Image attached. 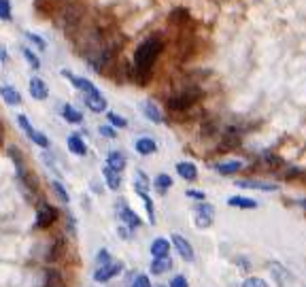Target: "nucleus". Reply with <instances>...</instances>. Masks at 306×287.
I'll return each mask as SVG.
<instances>
[{
  "label": "nucleus",
  "mask_w": 306,
  "mask_h": 287,
  "mask_svg": "<svg viewBox=\"0 0 306 287\" xmlns=\"http://www.w3.org/2000/svg\"><path fill=\"white\" fill-rule=\"evenodd\" d=\"M162 51H164V40L159 36H147L134 51V68L136 70H153Z\"/></svg>",
  "instance_id": "1"
},
{
  "label": "nucleus",
  "mask_w": 306,
  "mask_h": 287,
  "mask_svg": "<svg viewBox=\"0 0 306 287\" xmlns=\"http://www.w3.org/2000/svg\"><path fill=\"white\" fill-rule=\"evenodd\" d=\"M202 96H204L202 88H200L198 83H192V85H187V88H183L181 92H177L174 96H170L166 107L172 113H185V111L192 109L194 105H198Z\"/></svg>",
  "instance_id": "2"
},
{
  "label": "nucleus",
  "mask_w": 306,
  "mask_h": 287,
  "mask_svg": "<svg viewBox=\"0 0 306 287\" xmlns=\"http://www.w3.org/2000/svg\"><path fill=\"white\" fill-rule=\"evenodd\" d=\"M83 17H85V7L81 3H68L60 9V22L68 32L77 30L79 24L83 22Z\"/></svg>",
  "instance_id": "3"
},
{
  "label": "nucleus",
  "mask_w": 306,
  "mask_h": 287,
  "mask_svg": "<svg viewBox=\"0 0 306 287\" xmlns=\"http://www.w3.org/2000/svg\"><path fill=\"white\" fill-rule=\"evenodd\" d=\"M121 270H124V264L119 260H111L109 264L105 266H98L94 270V281L96 283H109L111 279H115L117 275H121Z\"/></svg>",
  "instance_id": "4"
},
{
  "label": "nucleus",
  "mask_w": 306,
  "mask_h": 287,
  "mask_svg": "<svg viewBox=\"0 0 306 287\" xmlns=\"http://www.w3.org/2000/svg\"><path fill=\"white\" fill-rule=\"evenodd\" d=\"M115 211H117V217L121 219V223L130 230H134V228H140L142 225V219L138 217V215L128 207L126 200H117V207H115Z\"/></svg>",
  "instance_id": "5"
},
{
  "label": "nucleus",
  "mask_w": 306,
  "mask_h": 287,
  "mask_svg": "<svg viewBox=\"0 0 306 287\" xmlns=\"http://www.w3.org/2000/svg\"><path fill=\"white\" fill-rule=\"evenodd\" d=\"M57 209L55 207H51V204H47V202H43L40 207H38V213H36V228L38 230H47V228H51L55 221H57Z\"/></svg>",
  "instance_id": "6"
},
{
  "label": "nucleus",
  "mask_w": 306,
  "mask_h": 287,
  "mask_svg": "<svg viewBox=\"0 0 306 287\" xmlns=\"http://www.w3.org/2000/svg\"><path fill=\"white\" fill-rule=\"evenodd\" d=\"M170 245L177 249V253L181 255V260H185V262H194V260H196V253H194L192 242H189L185 236H181V234H172Z\"/></svg>",
  "instance_id": "7"
},
{
  "label": "nucleus",
  "mask_w": 306,
  "mask_h": 287,
  "mask_svg": "<svg viewBox=\"0 0 306 287\" xmlns=\"http://www.w3.org/2000/svg\"><path fill=\"white\" fill-rule=\"evenodd\" d=\"M62 75L66 77V79H70V83L75 85V90H79V92H83L85 96L87 94H98L100 90L96 88V85L90 81V79H85V77H77V75H72V73H68V70H62Z\"/></svg>",
  "instance_id": "8"
},
{
  "label": "nucleus",
  "mask_w": 306,
  "mask_h": 287,
  "mask_svg": "<svg viewBox=\"0 0 306 287\" xmlns=\"http://www.w3.org/2000/svg\"><path fill=\"white\" fill-rule=\"evenodd\" d=\"M236 188L257 190V192H276V190H279V185L266 183V181H257V179H240V181H236Z\"/></svg>",
  "instance_id": "9"
},
{
  "label": "nucleus",
  "mask_w": 306,
  "mask_h": 287,
  "mask_svg": "<svg viewBox=\"0 0 306 287\" xmlns=\"http://www.w3.org/2000/svg\"><path fill=\"white\" fill-rule=\"evenodd\" d=\"M140 109H142V115H145V117H147L151 124H162V121H164L162 109L155 105V100H145V102L140 105Z\"/></svg>",
  "instance_id": "10"
},
{
  "label": "nucleus",
  "mask_w": 306,
  "mask_h": 287,
  "mask_svg": "<svg viewBox=\"0 0 306 287\" xmlns=\"http://www.w3.org/2000/svg\"><path fill=\"white\" fill-rule=\"evenodd\" d=\"M213 170H215V172H219L221 177H232V175H236V172L242 170V162H240V160L217 162V164H213Z\"/></svg>",
  "instance_id": "11"
},
{
  "label": "nucleus",
  "mask_w": 306,
  "mask_h": 287,
  "mask_svg": "<svg viewBox=\"0 0 306 287\" xmlns=\"http://www.w3.org/2000/svg\"><path fill=\"white\" fill-rule=\"evenodd\" d=\"M228 207L232 209H242V211H255L259 207L257 200L249 198V196H230L228 198Z\"/></svg>",
  "instance_id": "12"
},
{
  "label": "nucleus",
  "mask_w": 306,
  "mask_h": 287,
  "mask_svg": "<svg viewBox=\"0 0 306 287\" xmlns=\"http://www.w3.org/2000/svg\"><path fill=\"white\" fill-rule=\"evenodd\" d=\"M168 22H170V26H177L179 32L192 26V17H189V13L185 9H174L168 15Z\"/></svg>",
  "instance_id": "13"
},
{
  "label": "nucleus",
  "mask_w": 306,
  "mask_h": 287,
  "mask_svg": "<svg viewBox=\"0 0 306 287\" xmlns=\"http://www.w3.org/2000/svg\"><path fill=\"white\" fill-rule=\"evenodd\" d=\"M107 166L109 168H113L115 172H121L126 170V166H128V160H126V155H124V151H119V149H115V151H111L109 155H107Z\"/></svg>",
  "instance_id": "14"
},
{
  "label": "nucleus",
  "mask_w": 306,
  "mask_h": 287,
  "mask_svg": "<svg viewBox=\"0 0 306 287\" xmlns=\"http://www.w3.org/2000/svg\"><path fill=\"white\" fill-rule=\"evenodd\" d=\"M30 96H32L34 100H47L49 88H47V83L43 81L40 77H32V79H30Z\"/></svg>",
  "instance_id": "15"
},
{
  "label": "nucleus",
  "mask_w": 306,
  "mask_h": 287,
  "mask_svg": "<svg viewBox=\"0 0 306 287\" xmlns=\"http://www.w3.org/2000/svg\"><path fill=\"white\" fill-rule=\"evenodd\" d=\"M83 100H85V107L90 109L92 113H102V111H107V98L102 96L100 92H98V94H87Z\"/></svg>",
  "instance_id": "16"
},
{
  "label": "nucleus",
  "mask_w": 306,
  "mask_h": 287,
  "mask_svg": "<svg viewBox=\"0 0 306 287\" xmlns=\"http://www.w3.org/2000/svg\"><path fill=\"white\" fill-rule=\"evenodd\" d=\"M177 175L181 177V179H185V181H196L198 179V168H196V164L194 162H177Z\"/></svg>",
  "instance_id": "17"
},
{
  "label": "nucleus",
  "mask_w": 306,
  "mask_h": 287,
  "mask_svg": "<svg viewBox=\"0 0 306 287\" xmlns=\"http://www.w3.org/2000/svg\"><path fill=\"white\" fill-rule=\"evenodd\" d=\"M102 177H105L107 188L111 192H119L121 190V175H119V172H115L113 168L105 166V168H102Z\"/></svg>",
  "instance_id": "18"
},
{
  "label": "nucleus",
  "mask_w": 306,
  "mask_h": 287,
  "mask_svg": "<svg viewBox=\"0 0 306 287\" xmlns=\"http://www.w3.org/2000/svg\"><path fill=\"white\" fill-rule=\"evenodd\" d=\"M66 145H68V151H72L75 155H79V157H83V155H87V145H85V140L75 132V134H70L68 138H66Z\"/></svg>",
  "instance_id": "19"
},
{
  "label": "nucleus",
  "mask_w": 306,
  "mask_h": 287,
  "mask_svg": "<svg viewBox=\"0 0 306 287\" xmlns=\"http://www.w3.org/2000/svg\"><path fill=\"white\" fill-rule=\"evenodd\" d=\"M9 155H11V160L15 162V168H17V177H19V181H24L30 172H28V168H26V162H24V155H22V151L17 149V147H11L9 149Z\"/></svg>",
  "instance_id": "20"
},
{
  "label": "nucleus",
  "mask_w": 306,
  "mask_h": 287,
  "mask_svg": "<svg viewBox=\"0 0 306 287\" xmlns=\"http://www.w3.org/2000/svg\"><path fill=\"white\" fill-rule=\"evenodd\" d=\"M151 188H153L159 196H166V194H168V190L172 188V179H170V175H166V172H159V175L153 179Z\"/></svg>",
  "instance_id": "21"
},
{
  "label": "nucleus",
  "mask_w": 306,
  "mask_h": 287,
  "mask_svg": "<svg viewBox=\"0 0 306 287\" xmlns=\"http://www.w3.org/2000/svg\"><path fill=\"white\" fill-rule=\"evenodd\" d=\"M134 149H136L140 155H153V153L157 151V142H155L153 138H149V136H142V138L136 140Z\"/></svg>",
  "instance_id": "22"
},
{
  "label": "nucleus",
  "mask_w": 306,
  "mask_h": 287,
  "mask_svg": "<svg viewBox=\"0 0 306 287\" xmlns=\"http://www.w3.org/2000/svg\"><path fill=\"white\" fill-rule=\"evenodd\" d=\"M170 240H166V238H155L153 242H151V255L153 257H168V253H170Z\"/></svg>",
  "instance_id": "23"
},
{
  "label": "nucleus",
  "mask_w": 306,
  "mask_h": 287,
  "mask_svg": "<svg viewBox=\"0 0 306 287\" xmlns=\"http://www.w3.org/2000/svg\"><path fill=\"white\" fill-rule=\"evenodd\" d=\"M149 270L151 275H166L168 270H172V260L170 257H153Z\"/></svg>",
  "instance_id": "24"
},
{
  "label": "nucleus",
  "mask_w": 306,
  "mask_h": 287,
  "mask_svg": "<svg viewBox=\"0 0 306 287\" xmlns=\"http://www.w3.org/2000/svg\"><path fill=\"white\" fill-rule=\"evenodd\" d=\"M149 188H151L149 177L145 175L142 170H136V175H134V190H136V194H147Z\"/></svg>",
  "instance_id": "25"
},
{
  "label": "nucleus",
  "mask_w": 306,
  "mask_h": 287,
  "mask_svg": "<svg viewBox=\"0 0 306 287\" xmlns=\"http://www.w3.org/2000/svg\"><path fill=\"white\" fill-rule=\"evenodd\" d=\"M0 96H3L5 102L11 105V107H15V105L22 102V94L15 88H0Z\"/></svg>",
  "instance_id": "26"
},
{
  "label": "nucleus",
  "mask_w": 306,
  "mask_h": 287,
  "mask_svg": "<svg viewBox=\"0 0 306 287\" xmlns=\"http://www.w3.org/2000/svg\"><path fill=\"white\" fill-rule=\"evenodd\" d=\"M62 117H64L68 124H81V121H83L81 111H77L72 105H64V109H62Z\"/></svg>",
  "instance_id": "27"
},
{
  "label": "nucleus",
  "mask_w": 306,
  "mask_h": 287,
  "mask_svg": "<svg viewBox=\"0 0 306 287\" xmlns=\"http://www.w3.org/2000/svg\"><path fill=\"white\" fill-rule=\"evenodd\" d=\"M45 277H47V285H45V287H64L62 275H60V272H57V270L49 268V270L45 272Z\"/></svg>",
  "instance_id": "28"
},
{
  "label": "nucleus",
  "mask_w": 306,
  "mask_h": 287,
  "mask_svg": "<svg viewBox=\"0 0 306 287\" xmlns=\"http://www.w3.org/2000/svg\"><path fill=\"white\" fill-rule=\"evenodd\" d=\"M107 119H109V126H113L115 130H117V128H128V119L121 117V115L115 113V111H109V113H107Z\"/></svg>",
  "instance_id": "29"
},
{
  "label": "nucleus",
  "mask_w": 306,
  "mask_h": 287,
  "mask_svg": "<svg viewBox=\"0 0 306 287\" xmlns=\"http://www.w3.org/2000/svg\"><path fill=\"white\" fill-rule=\"evenodd\" d=\"M219 132V124H217V119H207L202 124V130H200V134L207 138V136H213V134H217Z\"/></svg>",
  "instance_id": "30"
},
{
  "label": "nucleus",
  "mask_w": 306,
  "mask_h": 287,
  "mask_svg": "<svg viewBox=\"0 0 306 287\" xmlns=\"http://www.w3.org/2000/svg\"><path fill=\"white\" fill-rule=\"evenodd\" d=\"M140 200H142V204L145 209H147V217H149V223L155 225V209H153V200L149 198V194H138Z\"/></svg>",
  "instance_id": "31"
},
{
  "label": "nucleus",
  "mask_w": 306,
  "mask_h": 287,
  "mask_svg": "<svg viewBox=\"0 0 306 287\" xmlns=\"http://www.w3.org/2000/svg\"><path fill=\"white\" fill-rule=\"evenodd\" d=\"M62 251H64V238H55L53 247L49 249V255H47V260H49V262H55L57 257H62Z\"/></svg>",
  "instance_id": "32"
},
{
  "label": "nucleus",
  "mask_w": 306,
  "mask_h": 287,
  "mask_svg": "<svg viewBox=\"0 0 306 287\" xmlns=\"http://www.w3.org/2000/svg\"><path fill=\"white\" fill-rule=\"evenodd\" d=\"M51 188H53V192H55L57 200H60L62 204H68V202H70V198H68V192L64 190V185H62L60 181H53V183H51Z\"/></svg>",
  "instance_id": "33"
},
{
  "label": "nucleus",
  "mask_w": 306,
  "mask_h": 287,
  "mask_svg": "<svg viewBox=\"0 0 306 287\" xmlns=\"http://www.w3.org/2000/svg\"><path fill=\"white\" fill-rule=\"evenodd\" d=\"M194 225L200 228V230H207L213 225V217L209 215H202V213H194Z\"/></svg>",
  "instance_id": "34"
},
{
  "label": "nucleus",
  "mask_w": 306,
  "mask_h": 287,
  "mask_svg": "<svg viewBox=\"0 0 306 287\" xmlns=\"http://www.w3.org/2000/svg\"><path fill=\"white\" fill-rule=\"evenodd\" d=\"M22 53H24V57H26V62L30 64L34 70H38L40 68V60H38V55L32 51V49H28V47H22Z\"/></svg>",
  "instance_id": "35"
},
{
  "label": "nucleus",
  "mask_w": 306,
  "mask_h": 287,
  "mask_svg": "<svg viewBox=\"0 0 306 287\" xmlns=\"http://www.w3.org/2000/svg\"><path fill=\"white\" fill-rule=\"evenodd\" d=\"M28 138H30L32 142H34V145H38L40 149H49V138L45 136V134H43V132H38V130H34L30 136H28Z\"/></svg>",
  "instance_id": "36"
},
{
  "label": "nucleus",
  "mask_w": 306,
  "mask_h": 287,
  "mask_svg": "<svg viewBox=\"0 0 306 287\" xmlns=\"http://www.w3.org/2000/svg\"><path fill=\"white\" fill-rule=\"evenodd\" d=\"M194 213H202V215H209V217H215V207L211 204V202H198L196 207H194Z\"/></svg>",
  "instance_id": "37"
},
{
  "label": "nucleus",
  "mask_w": 306,
  "mask_h": 287,
  "mask_svg": "<svg viewBox=\"0 0 306 287\" xmlns=\"http://www.w3.org/2000/svg\"><path fill=\"white\" fill-rule=\"evenodd\" d=\"M11 3L9 0H0V19H5V22H11Z\"/></svg>",
  "instance_id": "38"
},
{
  "label": "nucleus",
  "mask_w": 306,
  "mask_h": 287,
  "mask_svg": "<svg viewBox=\"0 0 306 287\" xmlns=\"http://www.w3.org/2000/svg\"><path fill=\"white\" fill-rule=\"evenodd\" d=\"M26 38L32 43V45H36L38 49H47V43H45V38H40L38 34H34V32H26Z\"/></svg>",
  "instance_id": "39"
},
{
  "label": "nucleus",
  "mask_w": 306,
  "mask_h": 287,
  "mask_svg": "<svg viewBox=\"0 0 306 287\" xmlns=\"http://www.w3.org/2000/svg\"><path fill=\"white\" fill-rule=\"evenodd\" d=\"M242 287H268V283L261 277H249L242 281Z\"/></svg>",
  "instance_id": "40"
},
{
  "label": "nucleus",
  "mask_w": 306,
  "mask_h": 287,
  "mask_svg": "<svg viewBox=\"0 0 306 287\" xmlns=\"http://www.w3.org/2000/svg\"><path fill=\"white\" fill-rule=\"evenodd\" d=\"M17 124H19V128H22V130H24L28 136H30V134L34 132V128L30 126V121H28L26 115H17Z\"/></svg>",
  "instance_id": "41"
},
{
  "label": "nucleus",
  "mask_w": 306,
  "mask_h": 287,
  "mask_svg": "<svg viewBox=\"0 0 306 287\" xmlns=\"http://www.w3.org/2000/svg\"><path fill=\"white\" fill-rule=\"evenodd\" d=\"M111 260H113L111 253H109L107 249H100L98 255H96V266H105V264H109Z\"/></svg>",
  "instance_id": "42"
},
{
  "label": "nucleus",
  "mask_w": 306,
  "mask_h": 287,
  "mask_svg": "<svg viewBox=\"0 0 306 287\" xmlns=\"http://www.w3.org/2000/svg\"><path fill=\"white\" fill-rule=\"evenodd\" d=\"M130 287H151V279L147 275H136Z\"/></svg>",
  "instance_id": "43"
},
{
  "label": "nucleus",
  "mask_w": 306,
  "mask_h": 287,
  "mask_svg": "<svg viewBox=\"0 0 306 287\" xmlns=\"http://www.w3.org/2000/svg\"><path fill=\"white\" fill-rule=\"evenodd\" d=\"M98 132L105 136V138H117V130H115L113 126H100V128H98Z\"/></svg>",
  "instance_id": "44"
},
{
  "label": "nucleus",
  "mask_w": 306,
  "mask_h": 287,
  "mask_svg": "<svg viewBox=\"0 0 306 287\" xmlns=\"http://www.w3.org/2000/svg\"><path fill=\"white\" fill-rule=\"evenodd\" d=\"M168 287H189V283H187V279L183 275H177V277H172Z\"/></svg>",
  "instance_id": "45"
},
{
  "label": "nucleus",
  "mask_w": 306,
  "mask_h": 287,
  "mask_svg": "<svg viewBox=\"0 0 306 287\" xmlns=\"http://www.w3.org/2000/svg\"><path fill=\"white\" fill-rule=\"evenodd\" d=\"M185 196H187V198H192V200H200V202H202V200H207V194L200 192V190H187Z\"/></svg>",
  "instance_id": "46"
},
{
  "label": "nucleus",
  "mask_w": 306,
  "mask_h": 287,
  "mask_svg": "<svg viewBox=\"0 0 306 287\" xmlns=\"http://www.w3.org/2000/svg\"><path fill=\"white\" fill-rule=\"evenodd\" d=\"M66 228H68V234L70 236H75V232H77V228H75V217L68 213V217H66Z\"/></svg>",
  "instance_id": "47"
},
{
  "label": "nucleus",
  "mask_w": 306,
  "mask_h": 287,
  "mask_svg": "<svg viewBox=\"0 0 306 287\" xmlns=\"http://www.w3.org/2000/svg\"><path fill=\"white\" fill-rule=\"evenodd\" d=\"M130 234H132V232H130V228H126V225H121L119 228V236L126 240V238H130Z\"/></svg>",
  "instance_id": "48"
},
{
  "label": "nucleus",
  "mask_w": 306,
  "mask_h": 287,
  "mask_svg": "<svg viewBox=\"0 0 306 287\" xmlns=\"http://www.w3.org/2000/svg\"><path fill=\"white\" fill-rule=\"evenodd\" d=\"M238 264H240V266H242L244 270H247V268H249V266H251L249 262H244V260H242V257H238Z\"/></svg>",
  "instance_id": "49"
},
{
  "label": "nucleus",
  "mask_w": 306,
  "mask_h": 287,
  "mask_svg": "<svg viewBox=\"0 0 306 287\" xmlns=\"http://www.w3.org/2000/svg\"><path fill=\"white\" fill-rule=\"evenodd\" d=\"M0 60H7V51H5V47H0Z\"/></svg>",
  "instance_id": "50"
},
{
  "label": "nucleus",
  "mask_w": 306,
  "mask_h": 287,
  "mask_svg": "<svg viewBox=\"0 0 306 287\" xmlns=\"http://www.w3.org/2000/svg\"><path fill=\"white\" fill-rule=\"evenodd\" d=\"M0 147H3V128H0Z\"/></svg>",
  "instance_id": "51"
},
{
  "label": "nucleus",
  "mask_w": 306,
  "mask_h": 287,
  "mask_svg": "<svg viewBox=\"0 0 306 287\" xmlns=\"http://www.w3.org/2000/svg\"><path fill=\"white\" fill-rule=\"evenodd\" d=\"M34 3H53V0H34Z\"/></svg>",
  "instance_id": "52"
},
{
  "label": "nucleus",
  "mask_w": 306,
  "mask_h": 287,
  "mask_svg": "<svg viewBox=\"0 0 306 287\" xmlns=\"http://www.w3.org/2000/svg\"><path fill=\"white\" fill-rule=\"evenodd\" d=\"M159 287H162V285H159Z\"/></svg>",
  "instance_id": "53"
}]
</instances>
